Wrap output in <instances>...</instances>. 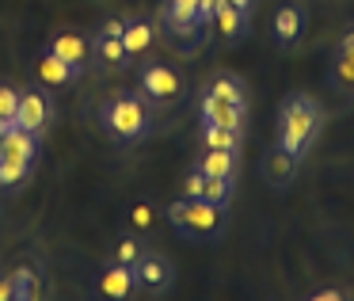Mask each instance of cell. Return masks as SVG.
I'll return each mask as SVG.
<instances>
[{
	"mask_svg": "<svg viewBox=\"0 0 354 301\" xmlns=\"http://www.w3.org/2000/svg\"><path fill=\"white\" fill-rule=\"evenodd\" d=\"M316 126H320V111L313 100H290L282 111V134H278V149L301 156V149L316 138Z\"/></svg>",
	"mask_w": 354,
	"mask_h": 301,
	"instance_id": "1",
	"label": "cell"
},
{
	"mask_svg": "<svg viewBox=\"0 0 354 301\" xmlns=\"http://www.w3.org/2000/svg\"><path fill=\"white\" fill-rule=\"evenodd\" d=\"M103 122H107V130L115 134V138L138 141L141 134L149 130V111H145V103L133 100V95H118V100L107 103V111H103Z\"/></svg>",
	"mask_w": 354,
	"mask_h": 301,
	"instance_id": "2",
	"label": "cell"
},
{
	"mask_svg": "<svg viewBox=\"0 0 354 301\" xmlns=\"http://www.w3.org/2000/svg\"><path fill=\"white\" fill-rule=\"evenodd\" d=\"M217 229H221V206H214L206 199H187L183 232H191V237H214Z\"/></svg>",
	"mask_w": 354,
	"mask_h": 301,
	"instance_id": "3",
	"label": "cell"
},
{
	"mask_svg": "<svg viewBox=\"0 0 354 301\" xmlns=\"http://www.w3.org/2000/svg\"><path fill=\"white\" fill-rule=\"evenodd\" d=\"M141 92H149L153 100H176L183 92V80L168 69V65H149L141 73Z\"/></svg>",
	"mask_w": 354,
	"mask_h": 301,
	"instance_id": "4",
	"label": "cell"
},
{
	"mask_svg": "<svg viewBox=\"0 0 354 301\" xmlns=\"http://www.w3.org/2000/svg\"><path fill=\"white\" fill-rule=\"evenodd\" d=\"M16 126H24V130L39 134L42 126L50 122V103L42 92H24L19 95V107H16V118H12Z\"/></svg>",
	"mask_w": 354,
	"mask_h": 301,
	"instance_id": "5",
	"label": "cell"
},
{
	"mask_svg": "<svg viewBox=\"0 0 354 301\" xmlns=\"http://www.w3.org/2000/svg\"><path fill=\"white\" fill-rule=\"evenodd\" d=\"M0 161H16V164H31L35 161V134L12 122L4 141H0Z\"/></svg>",
	"mask_w": 354,
	"mask_h": 301,
	"instance_id": "6",
	"label": "cell"
},
{
	"mask_svg": "<svg viewBox=\"0 0 354 301\" xmlns=\"http://www.w3.org/2000/svg\"><path fill=\"white\" fill-rule=\"evenodd\" d=\"M202 115H206V122L225 126V130H240V122H244V107H240V103H229V100H217V95H206V100H202Z\"/></svg>",
	"mask_w": 354,
	"mask_h": 301,
	"instance_id": "7",
	"label": "cell"
},
{
	"mask_svg": "<svg viewBox=\"0 0 354 301\" xmlns=\"http://www.w3.org/2000/svg\"><path fill=\"white\" fill-rule=\"evenodd\" d=\"M133 282H138L133 267L115 263V267L100 278V293H103V298H111V301H126V298H130V290H133Z\"/></svg>",
	"mask_w": 354,
	"mask_h": 301,
	"instance_id": "8",
	"label": "cell"
},
{
	"mask_svg": "<svg viewBox=\"0 0 354 301\" xmlns=\"http://www.w3.org/2000/svg\"><path fill=\"white\" fill-rule=\"evenodd\" d=\"M232 168H236L232 149H209V153L202 156V164H198V172L206 179H232Z\"/></svg>",
	"mask_w": 354,
	"mask_h": 301,
	"instance_id": "9",
	"label": "cell"
},
{
	"mask_svg": "<svg viewBox=\"0 0 354 301\" xmlns=\"http://www.w3.org/2000/svg\"><path fill=\"white\" fill-rule=\"evenodd\" d=\"M50 54H57L62 62H69V65H77V69H80V65L88 62V39H80V35H69V31H65V35H57V39H54Z\"/></svg>",
	"mask_w": 354,
	"mask_h": 301,
	"instance_id": "10",
	"label": "cell"
},
{
	"mask_svg": "<svg viewBox=\"0 0 354 301\" xmlns=\"http://www.w3.org/2000/svg\"><path fill=\"white\" fill-rule=\"evenodd\" d=\"M133 275H138L145 286H153V290H160V286H168V278H171V267H168L164 259H156V255H141V259L133 263Z\"/></svg>",
	"mask_w": 354,
	"mask_h": 301,
	"instance_id": "11",
	"label": "cell"
},
{
	"mask_svg": "<svg viewBox=\"0 0 354 301\" xmlns=\"http://www.w3.org/2000/svg\"><path fill=\"white\" fill-rule=\"evenodd\" d=\"M39 77H42V84H54V88H62V84H69V80L77 77V65L62 62L57 54H46V57L39 62Z\"/></svg>",
	"mask_w": 354,
	"mask_h": 301,
	"instance_id": "12",
	"label": "cell"
},
{
	"mask_svg": "<svg viewBox=\"0 0 354 301\" xmlns=\"http://www.w3.org/2000/svg\"><path fill=\"white\" fill-rule=\"evenodd\" d=\"M244 19H248V12H240V8H232L229 0H221L217 4V12H214V24H217V31H221V39H236L240 31H244Z\"/></svg>",
	"mask_w": 354,
	"mask_h": 301,
	"instance_id": "13",
	"label": "cell"
},
{
	"mask_svg": "<svg viewBox=\"0 0 354 301\" xmlns=\"http://www.w3.org/2000/svg\"><path fill=\"white\" fill-rule=\"evenodd\" d=\"M122 46H126V54H145L149 46H153V27L149 24H126V31H122Z\"/></svg>",
	"mask_w": 354,
	"mask_h": 301,
	"instance_id": "14",
	"label": "cell"
},
{
	"mask_svg": "<svg viewBox=\"0 0 354 301\" xmlns=\"http://www.w3.org/2000/svg\"><path fill=\"white\" fill-rule=\"evenodd\" d=\"M293 161H297L293 153H286V149H274V153L267 156V164H263V168H267V179H270V183H286V179L293 176Z\"/></svg>",
	"mask_w": 354,
	"mask_h": 301,
	"instance_id": "15",
	"label": "cell"
},
{
	"mask_svg": "<svg viewBox=\"0 0 354 301\" xmlns=\"http://www.w3.org/2000/svg\"><path fill=\"white\" fill-rule=\"evenodd\" d=\"M274 35H278V42H293L301 35V12L297 8H282L274 16Z\"/></svg>",
	"mask_w": 354,
	"mask_h": 301,
	"instance_id": "16",
	"label": "cell"
},
{
	"mask_svg": "<svg viewBox=\"0 0 354 301\" xmlns=\"http://www.w3.org/2000/svg\"><path fill=\"white\" fill-rule=\"evenodd\" d=\"M202 141H206V149H236V145H240V130H225V126L206 122Z\"/></svg>",
	"mask_w": 354,
	"mask_h": 301,
	"instance_id": "17",
	"label": "cell"
},
{
	"mask_svg": "<svg viewBox=\"0 0 354 301\" xmlns=\"http://www.w3.org/2000/svg\"><path fill=\"white\" fill-rule=\"evenodd\" d=\"M168 19L176 27H194V19H198V0H171Z\"/></svg>",
	"mask_w": 354,
	"mask_h": 301,
	"instance_id": "18",
	"label": "cell"
},
{
	"mask_svg": "<svg viewBox=\"0 0 354 301\" xmlns=\"http://www.w3.org/2000/svg\"><path fill=\"white\" fill-rule=\"evenodd\" d=\"M209 95L229 100V103H240V107H244V88H240V80H232V77H217L214 88H209Z\"/></svg>",
	"mask_w": 354,
	"mask_h": 301,
	"instance_id": "19",
	"label": "cell"
},
{
	"mask_svg": "<svg viewBox=\"0 0 354 301\" xmlns=\"http://www.w3.org/2000/svg\"><path fill=\"white\" fill-rule=\"evenodd\" d=\"M31 164H16V161H0V187H16L27 176Z\"/></svg>",
	"mask_w": 354,
	"mask_h": 301,
	"instance_id": "20",
	"label": "cell"
},
{
	"mask_svg": "<svg viewBox=\"0 0 354 301\" xmlns=\"http://www.w3.org/2000/svg\"><path fill=\"white\" fill-rule=\"evenodd\" d=\"M335 80H339V84H346V88H354V50H339Z\"/></svg>",
	"mask_w": 354,
	"mask_h": 301,
	"instance_id": "21",
	"label": "cell"
},
{
	"mask_svg": "<svg viewBox=\"0 0 354 301\" xmlns=\"http://www.w3.org/2000/svg\"><path fill=\"white\" fill-rule=\"evenodd\" d=\"M202 199L214 202V206H225L229 202V179H206V194Z\"/></svg>",
	"mask_w": 354,
	"mask_h": 301,
	"instance_id": "22",
	"label": "cell"
},
{
	"mask_svg": "<svg viewBox=\"0 0 354 301\" xmlns=\"http://www.w3.org/2000/svg\"><path fill=\"white\" fill-rule=\"evenodd\" d=\"M16 107H19V92L0 88V118H4V122H12V118H16Z\"/></svg>",
	"mask_w": 354,
	"mask_h": 301,
	"instance_id": "23",
	"label": "cell"
},
{
	"mask_svg": "<svg viewBox=\"0 0 354 301\" xmlns=\"http://www.w3.org/2000/svg\"><path fill=\"white\" fill-rule=\"evenodd\" d=\"M115 255H118V263H126V267H133V263L141 259V244H138V240H122Z\"/></svg>",
	"mask_w": 354,
	"mask_h": 301,
	"instance_id": "24",
	"label": "cell"
},
{
	"mask_svg": "<svg viewBox=\"0 0 354 301\" xmlns=\"http://www.w3.org/2000/svg\"><path fill=\"white\" fill-rule=\"evenodd\" d=\"M100 54L107 57V62H122V57H126L122 39H100Z\"/></svg>",
	"mask_w": 354,
	"mask_h": 301,
	"instance_id": "25",
	"label": "cell"
},
{
	"mask_svg": "<svg viewBox=\"0 0 354 301\" xmlns=\"http://www.w3.org/2000/svg\"><path fill=\"white\" fill-rule=\"evenodd\" d=\"M202 194H206V176L194 172V176L187 179V199H202Z\"/></svg>",
	"mask_w": 354,
	"mask_h": 301,
	"instance_id": "26",
	"label": "cell"
},
{
	"mask_svg": "<svg viewBox=\"0 0 354 301\" xmlns=\"http://www.w3.org/2000/svg\"><path fill=\"white\" fill-rule=\"evenodd\" d=\"M168 217H171V225L183 232V225H187V202H171V206H168Z\"/></svg>",
	"mask_w": 354,
	"mask_h": 301,
	"instance_id": "27",
	"label": "cell"
},
{
	"mask_svg": "<svg viewBox=\"0 0 354 301\" xmlns=\"http://www.w3.org/2000/svg\"><path fill=\"white\" fill-rule=\"evenodd\" d=\"M133 225H138V229H149V225H153V210L145 206V202H141V206H133Z\"/></svg>",
	"mask_w": 354,
	"mask_h": 301,
	"instance_id": "28",
	"label": "cell"
},
{
	"mask_svg": "<svg viewBox=\"0 0 354 301\" xmlns=\"http://www.w3.org/2000/svg\"><path fill=\"white\" fill-rule=\"evenodd\" d=\"M12 301H39V282H27V286H16Z\"/></svg>",
	"mask_w": 354,
	"mask_h": 301,
	"instance_id": "29",
	"label": "cell"
},
{
	"mask_svg": "<svg viewBox=\"0 0 354 301\" xmlns=\"http://www.w3.org/2000/svg\"><path fill=\"white\" fill-rule=\"evenodd\" d=\"M122 31H126L122 19H107V24H103V39H122Z\"/></svg>",
	"mask_w": 354,
	"mask_h": 301,
	"instance_id": "30",
	"label": "cell"
},
{
	"mask_svg": "<svg viewBox=\"0 0 354 301\" xmlns=\"http://www.w3.org/2000/svg\"><path fill=\"white\" fill-rule=\"evenodd\" d=\"M12 293H16V282L12 278H0V301H12Z\"/></svg>",
	"mask_w": 354,
	"mask_h": 301,
	"instance_id": "31",
	"label": "cell"
},
{
	"mask_svg": "<svg viewBox=\"0 0 354 301\" xmlns=\"http://www.w3.org/2000/svg\"><path fill=\"white\" fill-rule=\"evenodd\" d=\"M308 301H343V293L339 290H320L316 298H308Z\"/></svg>",
	"mask_w": 354,
	"mask_h": 301,
	"instance_id": "32",
	"label": "cell"
},
{
	"mask_svg": "<svg viewBox=\"0 0 354 301\" xmlns=\"http://www.w3.org/2000/svg\"><path fill=\"white\" fill-rule=\"evenodd\" d=\"M232 8H240V12H248V4H252V0H229Z\"/></svg>",
	"mask_w": 354,
	"mask_h": 301,
	"instance_id": "33",
	"label": "cell"
},
{
	"mask_svg": "<svg viewBox=\"0 0 354 301\" xmlns=\"http://www.w3.org/2000/svg\"><path fill=\"white\" fill-rule=\"evenodd\" d=\"M339 50H354V31H351V35H346V39H343V46H339Z\"/></svg>",
	"mask_w": 354,
	"mask_h": 301,
	"instance_id": "34",
	"label": "cell"
},
{
	"mask_svg": "<svg viewBox=\"0 0 354 301\" xmlns=\"http://www.w3.org/2000/svg\"><path fill=\"white\" fill-rule=\"evenodd\" d=\"M8 126H12V122H4V118H0V141H4V134H8Z\"/></svg>",
	"mask_w": 354,
	"mask_h": 301,
	"instance_id": "35",
	"label": "cell"
}]
</instances>
